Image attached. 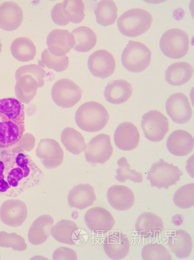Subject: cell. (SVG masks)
Returning a JSON list of instances; mask_svg holds the SVG:
<instances>
[{
  "label": "cell",
  "instance_id": "44dd1931",
  "mask_svg": "<svg viewBox=\"0 0 194 260\" xmlns=\"http://www.w3.org/2000/svg\"><path fill=\"white\" fill-rule=\"evenodd\" d=\"M107 200L111 206L119 211L129 210L135 204L134 193L128 187L124 185H113L107 192Z\"/></svg>",
  "mask_w": 194,
  "mask_h": 260
},
{
  "label": "cell",
  "instance_id": "74e56055",
  "mask_svg": "<svg viewBox=\"0 0 194 260\" xmlns=\"http://www.w3.org/2000/svg\"><path fill=\"white\" fill-rule=\"evenodd\" d=\"M143 259H172L171 252L161 244H153L145 245L142 251Z\"/></svg>",
  "mask_w": 194,
  "mask_h": 260
},
{
  "label": "cell",
  "instance_id": "60d3db41",
  "mask_svg": "<svg viewBox=\"0 0 194 260\" xmlns=\"http://www.w3.org/2000/svg\"><path fill=\"white\" fill-rule=\"evenodd\" d=\"M51 17L53 22L58 26H66L70 23L63 14L62 3H58L54 6L52 10Z\"/></svg>",
  "mask_w": 194,
  "mask_h": 260
},
{
  "label": "cell",
  "instance_id": "f1b7e54d",
  "mask_svg": "<svg viewBox=\"0 0 194 260\" xmlns=\"http://www.w3.org/2000/svg\"><path fill=\"white\" fill-rule=\"evenodd\" d=\"M15 85L17 99L22 104H28L37 93L39 84L32 76L23 75L17 78Z\"/></svg>",
  "mask_w": 194,
  "mask_h": 260
},
{
  "label": "cell",
  "instance_id": "d6986e66",
  "mask_svg": "<svg viewBox=\"0 0 194 260\" xmlns=\"http://www.w3.org/2000/svg\"><path fill=\"white\" fill-rule=\"evenodd\" d=\"M23 20V11L19 5L11 2L0 5V28L15 31L20 27Z\"/></svg>",
  "mask_w": 194,
  "mask_h": 260
},
{
  "label": "cell",
  "instance_id": "30bf717a",
  "mask_svg": "<svg viewBox=\"0 0 194 260\" xmlns=\"http://www.w3.org/2000/svg\"><path fill=\"white\" fill-rule=\"evenodd\" d=\"M84 152L85 158L88 162L105 164L113 153L110 136L106 134L96 136L88 143Z\"/></svg>",
  "mask_w": 194,
  "mask_h": 260
},
{
  "label": "cell",
  "instance_id": "f35d334b",
  "mask_svg": "<svg viewBox=\"0 0 194 260\" xmlns=\"http://www.w3.org/2000/svg\"><path fill=\"white\" fill-rule=\"evenodd\" d=\"M0 247L12 248L15 251H23L27 249L26 241L16 233L0 232Z\"/></svg>",
  "mask_w": 194,
  "mask_h": 260
},
{
  "label": "cell",
  "instance_id": "e0dca14e",
  "mask_svg": "<svg viewBox=\"0 0 194 260\" xmlns=\"http://www.w3.org/2000/svg\"><path fill=\"white\" fill-rule=\"evenodd\" d=\"M114 141L120 150L130 151L138 146L140 134L137 126L130 122L120 123L114 132Z\"/></svg>",
  "mask_w": 194,
  "mask_h": 260
},
{
  "label": "cell",
  "instance_id": "2e32d148",
  "mask_svg": "<svg viewBox=\"0 0 194 260\" xmlns=\"http://www.w3.org/2000/svg\"><path fill=\"white\" fill-rule=\"evenodd\" d=\"M84 221L90 231L107 232L115 225L112 214L104 208L96 207L89 209L84 215Z\"/></svg>",
  "mask_w": 194,
  "mask_h": 260
},
{
  "label": "cell",
  "instance_id": "8fae6325",
  "mask_svg": "<svg viewBox=\"0 0 194 260\" xmlns=\"http://www.w3.org/2000/svg\"><path fill=\"white\" fill-rule=\"evenodd\" d=\"M36 153L42 165L48 169L59 167L64 160L63 150L59 143L53 139H42L36 148Z\"/></svg>",
  "mask_w": 194,
  "mask_h": 260
},
{
  "label": "cell",
  "instance_id": "4316f807",
  "mask_svg": "<svg viewBox=\"0 0 194 260\" xmlns=\"http://www.w3.org/2000/svg\"><path fill=\"white\" fill-rule=\"evenodd\" d=\"M54 220L49 215L39 216L33 223L28 231L30 243L38 246L44 244L50 237Z\"/></svg>",
  "mask_w": 194,
  "mask_h": 260
},
{
  "label": "cell",
  "instance_id": "7402d4cb",
  "mask_svg": "<svg viewBox=\"0 0 194 260\" xmlns=\"http://www.w3.org/2000/svg\"><path fill=\"white\" fill-rule=\"evenodd\" d=\"M167 147L169 152L175 156H186L193 150V138L185 131H175L168 138Z\"/></svg>",
  "mask_w": 194,
  "mask_h": 260
},
{
  "label": "cell",
  "instance_id": "ee69618b",
  "mask_svg": "<svg viewBox=\"0 0 194 260\" xmlns=\"http://www.w3.org/2000/svg\"><path fill=\"white\" fill-rule=\"evenodd\" d=\"M2 49H3V46H2L1 41H0V54H1V53H2Z\"/></svg>",
  "mask_w": 194,
  "mask_h": 260
},
{
  "label": "cell",
  "instance_id": "ffe728a7",
  "mask_svg": "<svg viewBox=\"0 0 194 260\" xmlns=\"http://www.w3.org/2000/svg\"><path fill=\"white\" fill-rule=\"evenodd\" d=\"M80 230L76 223L69 220H61L52 226L51 234L60 243L74 245L81 240Z\"/></svg>",
  "mask_w": 194,
  "mask_h": 260
},
{
  "label": "cell",
  "instance_id": "4dcf8cb0",
  "mask_svg": "<svg viewBox=\"0 0 194 260\" xmlns=\"http://www.w3.org/2000/svg\"><path fill=\"white\" fill-rule=\"evenodd\" d=\"M75 39L74 49L79 52H87L92 50L97 42L96 34L87 26H80L72 32Z\"/></svg>",
  "mask_w": 194,
  "mask_h": 260
},
{
  "label": "cell",
  "instance_id": "ac0fdd59",
  "mask_svg": "<svg viewBox=\"0 0 194 260\" xmlns=\"http://www.w3.org/2000/svg\"><path fill=\"white\" fill-rule=\"evenodd\" d=\"M104 248L109 258L122 259L128 255L130 249V241L122 232H110L104 241Z\"/></svg>",
  "mask_w": 194,
  "mask_h": 260
},
{
  "label": "cell",
  "instance_id": "8d00e7d4",
  "mask_svg": "<svg viewBox=\"0 0 194 260\" xmlns=\"http://www.w3.org/2000/svg\"><path fill=\"white\" fill-rule=\"evenodd\" d=\"M41 59L42 63L48 69L57 72H61L68 69L70 63L69 58L66 55L57 57L53 55L48 50L42 52Z\"/></svg>",
  "mask_w": 194,
  "mask_h": 260
},
{
  "label": "cell",
  "instance_id": "5b68a950",
  "mask_svg": "<svg viewBox=\"0 0 194 260\" xmlns=\"http://www.w3.org/2000/svg\"><path fill=\"white\" fill-rule=\"evenodd\" d=\"M151 52L141 42L130 41L122 54L123 67L133 73H141L149 68Z\"/></svg>",
  "mask_w": 194,
  "mask_h": 260
},
{
  "label": "cell",
  "instance_id": "52a82bcc",
  "mask_svg": "<svg viewBox=\"0 0 194 260\" xmlns=\"http://www.w3.org/2000/svg\"><path fill=\"white\" fill-rule=\"evenodd\" d=\"M182 175L183 173L177 166L160 159L151 166L147 179L152 187L168 189L178 182Z\"/></svg>",
  "mask_w": 194,
  "mask_h": 260
},
{
  "label": "cell",
  "instance_id": "ba28073f",
  "mask_svg": "<svg viewBox=\"0 0 194 260\" xmlns=\"http://www.w3.org/2000/svg\"><path fill=\"white\" fill-rule=\"evenodd\" d=\"M51 96L57 106L62 108H70L81 101L82 90L74 81L63 78L53 84Z\"/></svg>",
  "mask_w": 194,
  "mask_h": 260
},
{
  "label": "cell",
  "instance_id": "4fadbf2b",
  "mask_svg": "<svg viewBox=\"0 0 194 260\" xmlns=\"http://www.w3.org/2000/svg\"><path fill=\"white\" fill-rule=\"evenodd\" d=\"M116 67V60L113 54L106 50L96 51L88 60V68L91 74L103 79L111 76Z\"/></svg>",
  "mask_w": 194,
  "mask_h": 260
},
{
  "label": "cell",
  "instance_id": "d4e9b609",
  "mask_svg": "<svg viewBox=\"0 0 194 260\" xmlns=\"http://www.w3.org/2000/svg\"><path fill=\"white\" fill-rule=\"evenodd\" d=\"M168 245L176 257L184 259L189 257L192 249L191 235L183 230L172 232L169 236Z\"/></svg>",
  "mask_w": 194,
  "mask_h": 260
},
{
  "label": "cell",
  "instance_id": "f546056e",
  "mask_svg": "<svg viewBox=\"0 0 194 260\" xmlns=\"http://www.w3.org/2000/svg\"><path fill=\"white\" fill-rule=\"evenodd\" d=\"M60 139L65 148L72 154H80L86 149L84 138L80 132L72 127H67L62 131Z\"/></svg>",
  "mask_w": 194,
  "mask_h": 260
},
{
  "label": "cell",
  "instance_id": "836d02e7",
  "mask_svg": "<svg viewBox=\"0 0 194 260\" xmlns=\"http://www.w3.org/2000/svg\"><path fill=\"white\" fill-rule=\"evenodd\" d=\"M84 4L82 0H66L62 3L63 14L70 22L81 23L84 19Z\"/></svg>",
  "mask_w": 194,
  "mask_h": 260
},
{
  "label": "cell",
  "instance_id": "e575fe53",
  "mask_svg": "<svg viewBox=\"0 0 194 260\" xmlns=\"http://www.w3.org/2000/svg\"><path fill=\"white\" fill-rule=\"evenodd\" d=\"M118 168L116 170V179L120 183L130 180L136 183H141L143 181L142 173L131 169L128 160L122 157L117 161Z\"/></svg>",
  "mask_w": 194,
  "mask_h": 260
},
{
  "label": "cell",
  "instance_id": "ab89813d",
  "mask_svg": "<svg viewBox=\"0 0 194 260\" xmlns=\"http://www.w3.org/2000/svg\"><path fill=\"white\" fill-rule=\"evenodd\" d=\"M32 76L38 82L39 87L41 88L45 85V78L47 73L45 70L37 64H29L22 66L16 72V80L23 75Z\"/></svg>",
  "mask_w": 194,
  "mask_h": 260
},
{
  "label": "cell",
  "instance_id": "d6a6232c",
  "mask_svg": "<svg viewBox=\"0 0 194 260\" xmlns=\"http://www.w3.org/2000/svg\"><path fill=\"white\" fill-rule=\"evenodd\" d=\"M96 21L99 25L108 26L113 25L118 17V9L113 1H101L94 11Z\"/></svg>",
  "mask_w": 194,
  "mask_h": 260
},
{
  "label": "cell",
  "instance_id": "484cf974",
  "mask_svg": "<svg viewBox=\"0 0 194 260\" xmlns=\"http://www.w3.org/2000/svg\"><path fill=\"white\" fill-rule=\"evenodd\" d=\"M133 94L131 83L124 80H113L105 88L106 100L113 105H120L128 101Z\"/></svg>",
  "mask_w": 194,
  "mask_h": 260
},
{
  "label": "cell",
  "instance_id": "5bb4252c",
  "mask_svg": "<svg viewBox=\"0 0 194 260\" xmlns=\"http://www.w3.org/2000/svg\"><path fill=\"white\" fill-rule=\"evenodd\" d=\"M27 214L26 204L19 199L6 201L0 208V219L11 227L21 226L26 220Z\"/></svg>",
  "mask_w": 194,
  "mask_h": 260
},
{
  "label": "cell",
  "instance_id": "277c9868",
  "mask_svg": "<svg viewBox=\"0 0 194 260\" xmlns=\"http://www.w3.org/2000/svg\"><path fill=\"white\" fill-rule=\"evenodd\" d=\"M153 17L147 10L133 9L125 12L117 21L121 34L128 38H137L148 31Z\"/></svg>",
  "mask_w": 194,
  "mask_h": 260
},
{
  "label": "cell",
  "instance_id": "b9f144b4",
  "mask_svg": "<svg viewBox=\"0 0 194 260\" xmlns=\"http://www.w3.org/2000/svg\"><path fill=\"white\" fill-rule=\"evenodd\" d=\"M53 259H77V252L70 248L59 247L53 254Z\"/></svg>",
  "mask_w": 194,
  "mask_h": 260
},
{
  "label": "cell",
  "instance_id": "7bdbcfd3",
  "mask_svg": "<svg viewBox=\"0 0 194 260\" xmlns=\"http://www.w3.org/2000/svg\"><path fill=\"white\" fill-rule=\"evenodd\" d=\"M19 143L20 144L18 147H20L24 150L30 151L35 146V138L31 134H26L23 135Z\"/></svg>",
  "mask_w": 194,
  "mask_h": 260
},
{
  "label": "cell",
  "instance_id": "3957f363",
  "mask_svg": "<svg viewBox=\"0 0 194 260\" xmlns=\"http://www.w3.org/2000/svg\"><path fill=\"white\" fill-rule=\"evenodd\" d=\"M110 119V114L100 103H84L78 108L75 114L77 125L84 132L94 133L104 129Z\"/></svg>",
  "mask_w": 194,
  "mask_h": 260
},
{
  "label": "cell",
  "instance_id": "603a6c76",
  "mask_svg": "<svg viewBox=\"0 0 194 260\" xmlns=\"http://www.w3.org/2000/svg\"><path fill=\"white\" fill-rule=\"evenodd\" d=\"M136 230L145 238L155 239L161 235L164 222L159 216L153 213H144L138 217Z\"/></svg>",
  "mask_w": 194,
  "mask_h": 260
},
{
  "label": "cell",
  "instance_id": "9a60e30c",
  "mask_svg": "<svg viewBox=\"0 0 194 260\" xmlns=\"http://www.w3.org/2000/svg\"><path fill=\"white\" fill-rule=\"evenodd\" d=\"M75 39L68 30L54 29L47 38L48 50L57 57L65 56L74 48Z\"/></svg>",
  "mask_w": 194,
  "mask_h": 260
},
{
  "label": "cell",
  "instance_id": "cb8c5ba5",
  "mask_svg": "<svg viewBox=\"0 0 194 260\" xmlns=\"http://www.w3.org/2000/svg\"><path fill=\"white\" fill-rule=\"evenodd\" d=\"M68 199L71 208L82 210L92 206L96 200V196L92 186L80 184L70 191Z\"/></svg>",
  "mask_w": 194,
  "mask_h": 260
},
{
  "label": "cell",
  "instance_id": "7a4b0ae2",
  "mask_svg": "<svg viewBox=\"0 0 194 260\" xmlns=\"http://www.w3.org/2000/svg\"><path fill=\"white\" fill-rule=\"evenodd\" d=\"M25 132L24 107L17 99L0 100V149L13 147Z\"/></svg>",
  "mask_w": 194,
  "mask_h": 260
},
{
  "label": "cell",
  "instance_id": "6da1fadb",
  "mask_svg": "<svg viewBox=\"0 0 194 260\" xmlns=\"http://www.w3.org/2000/svg\"><path fill=\"white\" fill-rule=\"evenodd\" d=\"M44 173L20 147L0 151V196L16 197L38 186Z\"/></svg>",
  "mask_w": 194,
  "mask_h": 260
},
{
  "label": "cell",
  "instance_id": "83f0119b",
  "mask_svg": "<svg viewBox=\"0 0 194 260\" xmlns=\"http://www.w3.org/2000/svg\"><path fill=\"white\" fill-rule=\"evenodd\" d=\"M193 75L192 66L185 62H176L167 69L166 80L174 86H180L189 82Z\"/></svg>",
  "mask_w": 194,
  "mask_h": 260
},
{
  "label": "cell",
  "instance_id": "7c38bea8",
  "mask_svg": "<svg viewBox=\"0 0 194 260\" xmlns=\"http://www.w3.org/2000/svg\"><path fill=\"white\" fill-rule=\"evenodd\" d=\"M166 110L168 116L176 123H186L192 117L189 99L182 93H176L169 96L166 102Z\"/></svg>",
  "mask_w": 194,
  "mask_h": 260
},
{
  "label": "cell",
  "instance_id": "d590c367",
  "mask_svg": "<svg viewBox=\"0 0 194 260\" xmlns=\"http://www.w3.org/2000/svg\"><path fill=\"white\" fill-rule=\"evenodd\" d=\"M176 206L180 209H189L194 205V184H188L180 187L173 197Z\"/></svg>",
  "mask_w": 194,
  "mask_h": 260
},
{
  "label": "cell",
  "instance_id": "1f68e13d",
  "mask_svg": "<svg viewBox=\"0 0 194 260\" xmlns=\"http://www.w3.org/2000/svg\"><path fill=\"white\" fill-rule=\"evenodd\" d=\"M11 51L14 57L20 62L31 61L36 55L35 45L27 38L15 39L11 45Z\"/></svg>",
  "mask_w": 194,
  "mask_h": 260
},
{
  "label": "cell",
  "instance_id": "f6af8a7d",
  "mask_svg": "<svg viewBox=\"0 0 194 260\" xmlns=\"http://www.w3.org/2000/svg\"><path fill=\"white\" fill-rule=\"evenodd\" d=\"M0 258H1V256H0Z\"/></svg>",
  "mask_w": 194,
  "mask_h": 260
},
{
  "label": "cell",
  "instance_id": "8992f818",
  "mask_svg": "<svg viewBox=\"0 0 194 260\" xmlns=\"http://www.w3.org/2000/svg\"><path fill=\"white\" fill-rule=\"evenodd\" d=\"M160 50L172 59H180L186 55L189 50V38L183 30L173 28L164 34L160 40Z\"/></svg>",
  "mask_w": 194,
  "mask_h": 260
},
{
  "label": "cell",
  "instance_id": "9c48e42d",
  "mask_svg": "<svg viewBox=\"0 0 194 260\" xmlns=\"http://www.w3.org/2000/svg\"><path fill=\"white\" fill-rule=\"evenodd\" d=\"M141 126L145 137L153 142L163 141L169 129L168 118L160 112L155 110L150 111L144 115Z\"/></svg>",
  "mask_w": 194,
  "mask_h": 260
}]
</instances>
